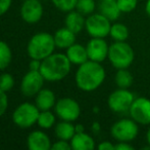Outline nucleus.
<instances>
[{"mask_svg": "<svg viewBox=\"0 0 150 150\" xmlns=\"http://www.w3.org/2000/svg\"><path fill=\"white\" fill-rule=\"evenodd\" d=\"M105 79V70L101 63L88 60L80 65L76 72L77 86L84 92H93L102 85Z\"/></svg>", "mask_w": 150, "mask_h": 150, "instance_id": "1", "label": "nucleus"}, {"mask_svg": "<svg viewBox=\"0 0 150 150\" xmlns=\"http://www.w3.org/2000/svg\"><path fill=\"white\" fill-rule=\"evenodd\" d=\"M71 63L63 54H52L41 61L40 72L47 81H59L71 72Z\"/></svg>", "mask_w": 150, "mask_h": 150, "instance_id": "2", "label": "nucleus"}, {"mask_svg": "<svg viewBox=\"0 0 150 150\" xmlns=\"http://www.w3.org/2000/svg\"><path fill=\"white\" fill-rule=\"evenodd\" d=\"M55 47L53 35L47 32H40L30 39L27 45V52L31 59L42 61L53 54Z\"/></svg>", "mask_w": 150, "mask_h": 150, "instance_id": "3", "label": "nucleus"}, {"mask_svg": "<svg viewBox=\"0 0 150 150\" xmlns=\"http://www.w3.org/2000/svg\"><path fill=\"white\" fill-rule=\"evenodd\" d=\"M135 52L126 41H115L109 45L108 60L115 69H127L133 64Z\"/></svg>", "mask_w": 150, "mask_h": 150, "instance_id": "4", "label": "nucleus"}, {"mask_svg": "<svg viewBox=\"0 0 150 150\" xmlns=\"http://www.w3.org/2000/svg\"><path fill=\"white\" fill-rule=\"evenodd\" d=\"M110 134L117 142H131L139 134V124L132 118H122L111 126Z\"/></svg>", "mask_w": 150, "mask_h": 150, "instance_id": "5", "label": "nucleus"}, {"mask_svg": "<svg viewBox=\"0 0 150 150\" xmlns=\"http://www.w3.org/2000/svg\"><path fill=\"white\" fill-rule=\"evenodd\" d=\"M40 110L36 104L23 103L18 105L12 113V120L14 124L21 128H29L35 123H37Z\"/></svg>", "mask_w": 150, "mask_h": 150, "instance_id": "6", "label": "nucleus"}, {"mask_svg": "<svg viewBox=\"0 0 150 150\" xmlns=\"http://www.w3.org/2000/svg\"><path fill=\"white\" fill-rule=\"evenodd\" d=\"M135 97L129 88H117L109 95L107 99V105L109 109L115 113H126L129 112Z\"/></svg>", "mask_w": 150, "mask_h": 150, "instance_id": "7", "label": "nucleus"}, {"mask_svg": "<svg viewBox=\"0 0 150 150\" xmlns=\"http://www.w3.org/2000/svg\"><path fill=\"white\" fill-rule=\"evenodd\" d=\"M111 22L100 12L92 14L86 19L85 29L91 37L105 38L110 32Z\"/></svg>", "mask_w": 150, "mask_h": 150, "instance_id": "8", "label": "nucleus"}, {"mask_svg": "<svg viewBox=\"0 0 150 150\" xmlns=\"http://www.w3.org/2000/svg\"><path fill=\"white\" fill-rule=\"evenodd\" d=\"M55 113L61 120L76 121L81 115V107L73 98H61L55 103Z\"/></svg>", "mask_w": 150, "mask_h": 150, "instance_id": "9", "label": "nucleus"}, {"mask_svg": "<svg viewBox=\"0 0 150 150\" xmlns=\"http://www.w3.org/2000/svg\"><path fill=\"white\" fill-rule=\"evenodd\" d=\"M131 118L141 126H150V99L135 98L129 110Z\"/></svg>", "mask_w": 150, "mask_h": 150, "instance_id": "10", "label": "nucleus"}, {"mask_svg": "<svg viewBox=\"0 0 150 150\" xmlns=\"http://www.w3.org/2000/svg\"><path fill=\"white\" fill-rule=\"evenodd\" d=\"M44 81L45 79L40 71L29 70L21 82V92L26 97L36 96L43 88Z\"/></svg>", "mask_w": 150, "mask_h": 150, "instance_id": "11", "label": "nucleus"}, {"mask_svg": "<svg viewBox=\"0 0 150 150\" xmlns=\"http://www.w3.org/2000/svg\"><path fill=\"white\" fill-rule=\"evenodd\" d=\"M86 48H87L88 58L91 61L102 63L108 58L109 45L104 38L91 37L86 45Z\"/></svg>", "mask_w": 150, "mask_h": 150, "instance_id": "12", "label": "nucleus"}, {"mask_svg": "<svg viewBox=\"0 0 150 150\" xmlns=\"http://www.w3.org/2000/svg\"><path fill=\"white\" fill-rule=\"evenodd\" d=\"M43 5L40 0H24L21 7V17L28 24H35L42 19Z\"/></svg>", "mask_w": 150, "mask_h": 150, "instance_id": "13", "label": "nucleus"}, {"mask_svg": "<svg viewBox=\"0 0 150 150\" xmlns=\"http://www.w3.org/2000/svg\"><path fill=\"white\" fill-rule=\"evenodd\" d=\"M51 145L50 138L42 131H34L27 138V146L30 150H49Z\"/></svg>", "mask_w": 150, "mask_h": 150, "instance_id": "14", "label": "nucleus"}, {"mask_svg": "<svg viewBox=\"0 0 150 150\" xmlns=\"http://www.w3.org/2000/svg\"><path fill=\"white\" fill-rule=\"evenodd\" d=\"M67 57L71 61V64L74 65H80L84 64L89 60L88 58V52L86 46L82 45L80 43H74L69 48H67Z\"/></svg>", "mask_w": 150, "mask_h": 150, "instance_id": "15", "label": "nucleus"}, {"mask_svg": "<svg viewBox=\"0 0 150 150\" xmlns=\"http://www.w3.org/2000/svg\"><path fill=\"white\" fill-rule=\"evenodd\" d=\"M56 99L55 95L49 88H42L37 95H36V106L39 108L40 111L50 110L55 106Z\"/></svg>", "mask_w": 150, "mask_h": 150, "instance_id": "16", "label": "nucleus"}, {"mask_svg": "<svg viewBox=\"0 0 150 150\" xmlns=\"http://www.w3.org/2000/svg\"><path fill=\"white\" fill-rule=\"evenodd\" d=\"M71 146L74 150H93L96 147L95 141L89 134L85 132H78L71 140Z\"/></svg>", "mask_w": 150, "mask_h": 150, "instance_id": "17", "label": "nucleus"}, {"mask_svg": "<svg viewBox=\"0 0 150 150\" xmlns=\"http://www.w3.org/2000/svg\"><path fill=\"white\" fill-rule=\"evenodd\" d=\"M85 23L86 19L78 10H71V11L67 12L64 21L65 27L69 28L71 31H73L74 33H76V34L80 33L85 28Z\"/></svg>", "mask_w": 150, "mask_h": 150, "instance_id": "18", "label": "nucleus"}, {"mask_svg": "<svg viewBox=\"0 0 150 150\" xmlns=\"http://www.w3.org/2000/svg\"><path fill=\"white\" fill-rule=\"evenodd\" d=\"M55 45L58 48H69L76 42V33L67 27L58 29L53 35Z\"/></svg>", "mask_w": 150, "mask_h": 150, "instance_id": "19", "label": "nucleus"}, {"mask_svg": "<svg viewBox=\"0 0 150 150\" xmlns=\"http://www.w3.org/2000/svg\"><path fill=\"white\" fill-rule=\"evenodd\" d=\"M99 12L108 19L110 22H115L120 17V11L119 5L117 3V0L115 1H101L99 4Z\"/></svg>", "mask_w": 150, "mask_h": 150, "instance_id": "20", "label": "nucleus"}, {"mask_svg": "<svg viewBox=\"0 0 150 150\" xmlns=\"http://www.w3.org/2000/svg\"><path fill=\"white\" fill-rule=\"evenodd\" d=\"M76 134V126L71 121L62 120L55 126V135L58 139L65 141H71Z\"/></svg>", "mask_w": 150, "mask_h": 150, "instance_id": "21", "label": "nucleus"}, {"mask_svg": "<svg viewBox=\"0 0 150 150\" xmlns=\"http://www.w3.org/2000/svg\"><path fill=\"white\" fill-rule=\"evenodd\" d=\"M133 75L127 69H117L115 75V82L120 88H129L133 83Z\"/></svg>", "mask_w": 150, "mask_h": 150, "instance_id": "22", "label": "nucleus"}, {"mask_svg": "<svg viewBox=\"0 0 150 150\" xmlns=\"http://www.w3.org/2000/svg\"><path fill=\"white\" fill-rule=\"evenodd\" d=\"M129 29L122 23H113L111 24L109 36L115 41H126L129 37Z\"/></svg>", "mask_w": 150, "mask_h": 150, "instance_id": "23", "label": "nucleus"}, {"mask_svg": "<svg viewBox=\"0 0 150 150\" xmlns=\"http://www.w3.org/2000/svg\"><path fill=\"white\" fill-rule=\"evenodd\" d=\"M12 60V52L5 41L0 40V70L6 69Z\"/></svg>", "mask_w": 150, "mask_h": 150, "instance_id": "24", "label": "nucleus"}, {"mask_svg": "<svg viewBox=\"0 0 150 150\" xmlns=\"http://www.w3.org/2000/svg\"><path fill=\"white\" fill-rule=\"evenodd\" d=\"M37 123L41 128H45V130L51 128L55 124V115L50 110L40 111Z\"/></svg>", "mask_w": 150, "mask_h": 150, "instance_id": "25", "label": "nucleus"}, {"mask_svg": "<svg viewBox=\"0 0 150 150\" xmlns=\"http://www.w3.org/2000/svg\"><path fill=\"white\" fill-rule=\"evenodd\" d=\"M95 8H96L95 0H78L76 5V10H78L83 16H90L94 14Z\"/></svg>", "mask_w": 150, "mask_h": 150, "instance_id": "26", "label": "nucleus"}, {"mask_svg": "<svg viewBox=\"0 0 150 150\" xmlns=\"http://www.w3.org/2000/svg\"><path fill=\"white\" fill-rule=\"evenodd\" d=\"M53 5L63 12H69L76 9L78 0H51Z\"/></svg>", "mask_w": 150, "mask_h": 150, "instance_id": "27", "label": "nucleus"}, {"mask_svg": "<svg viewBox=\"0 0 150 150\" xmlns=\"http://www.w3.org/2000/svg\"><path fill=\"white\" fill-rule=\"evenodd\" d=\"M122 14H130L136 9L138 0H117Z\"/></svg>", "mask_w": 150, "mask_h": 150, "instance_id": "28", "label": "nucleus"}, {"mask_svg": "<svg viewBox=\"0 0 150 150\" xmlns=\"http://www.w3.org/2000/svg\"><path fill=\"white\" fill-rule=\"evenodd\" d=\"M14 85V79L11 74L9 73H4L0 75V88L4 92L10 90Z\"/></svg>", "mask_w": 150, "mask_h": 150, "instance_id": "29", "label": "nucleus"}, {"mask_svg": "<svg viewBox=\"0 0 150 150\" xmlns=\"http://www.w3.org/2000/svg\"><path fill=\"white\" fill-rule=\"evenodd\" d=\"M8 107V98L6 92L0 88V117L6 112V109Z\"/></svg>", "mask_w": 150, "mask_h": 150, "instance_id": "30", "label": "nucleus"}, {"mask_svg": "<svg viewBox=\"0 0 150 150\" xmlns=\"http://www.w3.org/2000/svg\"><path fill=\"white\" fill-rule=\"evenodd\" d=\"M71 143H69V141L65 140H58L57 142H55L54 144L51 145V150H71Z\"/></svg>", "mask_w": 150, "mask_h": 150, "instance_id": "31", "label": "nucleus"}, {"mask_svg": "<svg viewBox=\"0 0 150 150\" xmlns=\"http://www.w3.org/2000/svg\"><path fill=\"white\" fill-rule=\"evenodd\" d=\"M12 0H0V17L8 11L11 6Z\"/></svg>", "mask_w": 150, "mask_h": 150, "instance_id": "32", "label": "nucleus"}, {"mask_svg": "<svg viewBox=\"0 0 150 150\" xmlns=\"http://www.w3.org/2000/svg\"><path fill=\"white\" fill-rule=\"evenodd\" d=\"M99 150H115V144H112L108 141H103L97 146Z\"/></svg>", "mask_w": 150, "mask_h": 150, "instance_id": "33", "label": "nucleus"}, {"mask_svg": "<svg viewBox=\"0 0 150 150\" xmlns=\"http://www.w3.org/2000/svg\"><path fill=\"white\" fill-rule=\"evenodd\" d=\"M115 150H134L130 142H119L115 144Z\"/></svg>", "mask_w": 150, "mask_h": 150, "instance_id": "34", "label": "nucleus"}, {"mask_svg": "<svg viewBox=\"0 0 150 150\" xmlns=\"http://www.w3.org/2000/svg\"><path fill=\"white\" fill-rule=\"evenodd\" d=\"M40 67H41V61L32 59V61L29 64V70L32 71H40Z\"/></svg>", "mask_w": 150, "mask_h": 150, "instance_id": "35", "label": "nucleus"}, {"mask_svg": "<svg viewBox=\"0 0 150 150\" xmlns=\"http://www.w3.org/2000/svg\"><path fill=\"white\" fill-rule=\"evenodd\" d=\"M145 11H146L147 16L150 18V0H147L146 4H145Z\"/></svg>", "mask_w": 150, "mask_h": 150, "instance_id": "36", "label": "nucleus"}, {"mask_svg": "<svg viewBox=\"0 0 150 150\" xmlns=\"http://www.w3.org/2000/svg\"><path fill=\"white\" fill-rule=\"evenodd\" d=\"M78 132H84V128L82 126V124H77L76 126V133Z\"/></svg>", "mask_w": 150, "mask_h": 150, "instance_id": "37", "label": "nucleus"}, {"mask_svg": "<svg viewBox=\"0 0 150 150\" xmlns=\"http://www.w3.org/2000/svg\"><path fill=\"white\" fill-rule=\"evenodd\" d=\"M146 141H147V143H148V145L150 146V126H149L148 131H147V133H146Z\"/></svg>", "mask_w": 150, "mask_h": 150, "instance_id": "38", "label": "nucleus"}, {"mask_svg": "<svg viewBox=\"0 0 150 150\" xmlns=\"http://www.w3.org/2000/svg\"><path fill=\"white\" fill-rule=\"evenodd\" d=\"M101 1H115V0H101Z\"/></svg>", "mask_w": 150, "mask_h": 150, "instance_id": "39", "label": "nucleus"}]
</instances>
